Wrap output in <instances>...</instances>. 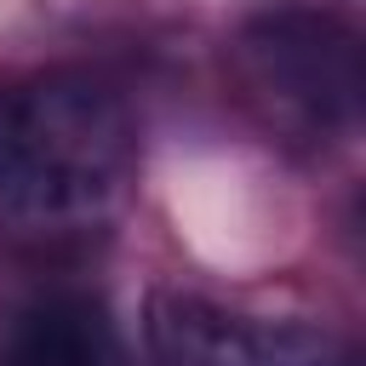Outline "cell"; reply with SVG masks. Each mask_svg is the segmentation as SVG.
<instances>
[{
    "label": "cell",
    "mask_w": 366,
    "mask_h": 366,
    "mask_svg": "<svg viewBox=\"0 0 366 366\" xmlns=\"http://www.w3.org/2000/svg\"><path fill=\"white\" fill-rule=\"evenodd\" d=\"M252 92L303 132H349L360 120V29L326 6H269L240 29Z\"/></svg>",
    "instance_id": "cell-2"
},
{
    "label": "cell",
    "mask_w": 366,
    "mask_h": 366,
    "mask_svg": "<svg viewBox=\"0 0 366 366\" xmlns=\"http://www.w3.org/2000/svg\"><path fill=\"white\" fill-rule=\"evenodd\" d=\"M137 126L126 97L74 63L0 86V229L86 234L126 200Z\"/></svg>",
    "instance_id": "cell-1"
},
{
    "label": "cell",
    "mask_w": 366,
    "mask_h": 366,
    "mask_svg": "<svg viewBox=\"0 0 366 366\" xmlns=\"http://www.w3.org/2000/svg\"><path fill=\"white\" fill-rule=\"evenodd\" d=\"M154 366H355L349 343L309 320H257L194 292H154L143 315Z\"/></svg>",
    "instance_id": "cell-3"
},
{
    "label": "cell",
    "mask_w": 366,
    "mask_h": 366,
    "mask_svg": "<svg viewBox=\"0 0 366 366\" xmlns=\"http://www.w3.org/2000/svg\"><path fill=\"white\" fill-rule=\"evenodd\" d=\"M0 366H126V343L92 292H46L17 309Z\"/></svg>",
    "instance_id": "cell-4"
}]
</instances>
